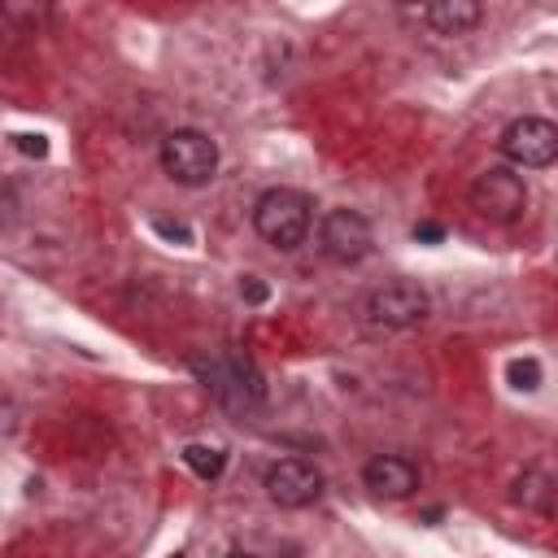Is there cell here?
I'll return each instance as SVG.
<instances>
[{
	"label": "cell",
	"instance_id": "6da1fadb",
	"mask_svg": "<svg viewBox=\"0 0 558 558\" xmlns=\"http://www.w3.org/2000/svg\"><path fill=\"white\" fill-rule=\"evenodd\" d=\"M310 227H314V196L301 187H266L253 201V231L279 253L301 248Z\"/></svg>",
	"mask_w": 558,
	"mask_h": 558
},
{
	"label": "cell",
	"instance_id": "7a4b0ae2",
	"mask_svg": "<svg viewBox=\"0 0 558 558\" xmlns=\"http://www.w3.org/2000/svg\"><path fill=\"white\" fill-rule=\"evenodd\" d=\"M161 170L179 187H205L218 174V144L196 126H174L161 140Z\"/></svg>",
	"mask_w": 558,
	"mask_h": 558
},
{
	"label": "cell",
	"instance_id": "3957f363",
	"mask_svg": "<svg viewBox=\"0 0 558 558\" xmlns=\"http://www.w3.org/2000/svg\"><path fill=\"white\" fill-rule=\"evenodd\" d=\"M471 209L497 227H510L527 209V183L514 166H488L471 183Z\"/></svg>",
	"mask_w": 558,
	"mask_h": 558
},
{
	"label": "cell",
	"instance_id": "277c9868",
	"mask_svg": "<svg viewBox=\"0 0 558 558\" xmlns=\"http://www.w3.org/2000/svg\"><path fill=\"white\" fill-rule=\"evenodd\" d=\"M497 148L514 170H545L558 161V122H549L541 113H523V118L506 122Z\"/></svg>",
	"mask_w": 558,
	"mask_h": 558
},
{
	"label": "cell",
	"instance_id": "5b68a950",
	"mask_svg": "<svg viewBox=\"0 0 558 558\" xmlns=\"http://www.w3.org/2000/svg\"><path fill=\"white\" fill-rule=\"evenodd\" d=\"M362 310H366V318L375 327L405 331V327H418L432 314V296L414 279H384L379 288L366 292V305Z\"/></svg>",
	"mask_w": 558,
	"mask_h": 558
},
{
	"label": "cell",
	"instance_id": "8992f818",
	"mask_svg": "<svg viewBox=\"0 0 558 558\" xmlns=\"http://www.w3.org/2000/svg\"><path fill=\"white\" fill-rule=\"evenodd\" d=\"M375 244L371 218L357 209H327L318 222V253L336 266H357Z\"/></svg>",
	"mask_w": 558,
	"mask_h": 558
},
{
	"label": "cell",
	"instance_id": "52a82bcc",
	"mask_svg": "<svg viewBox=\"0 0 558 558\" xmlns=\"http://www.w3.org/2000/svg\"><path fill=\"white\" fill-rule=\"evenodd\" d=\"M196 371L205 375V388L231 410H248L262 401V375L240 353H218L209 362H196Z\"/></svg>",
	"mask_w": 558,
	"mask_h": 558
},
{
	"label": "cell",
	"instance_id": "ba28073f",
	"mask_svg": "<svg viewBox=\"0 0 558 558\" xmlns=\"http://www.w3.org/2000/svg\"><path fill=\"white\" fill-rule=\"evenodd\" d=\"M323 484L327 480H323V471L310 458H279V462H270V471L262 480L266 497L279 510H305V506H314L323 497Z\"/></svg>",
	"mask_w": 558,
	"mask_h": 558
},
{
	"label": "cell",
	"instance_id": "9c48e42d",
	"mask_svg": "<svg viewBox=\"0 0 558 558\" xmlns=\"http://www.w3.org/2000/svg\"><path fill=\"white\" fill-rule=\"evenodd\" d=\"M362 484L375 493V497H388V501H405L418 493V466L401 453H375L366 466H362Z\"/></svg>",
	"mask_w": 558,
	"mask_h": 558
},
{
	"label": "cell",
	"instance_id": "30bf717a",
	"mask_svg": "<svg viewBox=\"0 0 558 558\" xmlns=\"http://www.w3.org/2000/svg\"><path fill=\"white\" fill-rule=\"evenodd\" d=\"M418 17L436 35H466L484 22V4H475V0H436V4H423Z\"/></svg>",
	"mask_w": 558,
	"mask_h": 558
},
{
	"label": "cell",
	"instance_id": "8fae6325",
	"mask_svg": "<svg viewBox=\"0 0 558 558\" xmlns=\"http://www.w3.org/2000/svg\"><path fill=\"white\" fill-rule=\"evenodd\" d=\"M183 462H187V471L196 475V480H218L222 471H227V453L218 449V445H187L183 449Z\"/></svg>",
	"mask_w": 558,
	"mask_h": 558
},
{
	"label": "cell",
	"instance_id": "7c38bea8",
	"mask_svg": "<svg viewBox=\"0 0 558 558\" xmlns=\"http://www.w3.org/2000/svg\"><path fill=\"white\" fill-rule=\"evenodd\" d=\"M506 375H510V384H514L519 392L541 388V362H536V357H514V362L506 366Z\"/></svg>",
	"mask_w": 558,
	"mask_h": 558
},
{
	"label": "cell",
	"instance_id": "4fadbf2b",
	"mask_svg": "<svg viewBox=\"0 0 558 558\" xmlns=\"http://www.w3.org/2000/svg\"><path fill=\"white\" fill-rule=\"evenodd\" d=\"M240 296H248V301H266V283H262L257 275H244V279H240Z\"/></svg>",
	"mask_w": 558,
	"mask_h": 558
},
{
	"label": "cell",
	"instance_id": "5bb4252c",
	"mask_svg": "<svg viewBox=\"0 0 558 558\" xmlns=\"http://www.w3.org/2000/svg\"><path fill=\"white\" fill-rule=\"evenodd\" d=\"M414 240L436 244V240H445V227H440V222H414Z\"/></svg>",
	"mask_w": 558,
	"mask_h": 558
},
{
	"label": "cell",
	"instance_id": "9a60e30c",
	"mask_svg": "<svg viewBox=\"0 0 558 558\" xmlns=\"http://www.w3.org/2000/svg\"><path fill=\"white\" fill-rule=\"evenodd\" d=\"M13 140H17V148H22V153H35V157H44V153H48L44 135H13Z\"/></svg>",
	"mask_w": 558,
	"mask_h": 558
},
{
	"label": "cell",
	"instance_id": "2e32d148",
	"mask_svg": "<svg viewBox=\"0 0 558 558\" xmlns=\"http://www.w3.org/2000/svg\"><path fill=\"white\" fill-rule=\"evenodd\" d=\"M222 558H253V554H244V549H231V554H222Z\"/></svg>",
	"mask_w": 558,
	"mask_h": 558
},
{
	"label": "cell",
	"instance_id": "e0dca14e",
	"mask_svg": "<svg viewBox=\"0 0 558 558\" xmlns=\"http://www.w3.org/2000/svg\"><path fill=\"white\" fill-rule=\"evenodd\" d=\"M170 558H183V554H170Z\"/></svg>",
	"mask_w": 558,
	"mask_h": 558
}]
</instances>
